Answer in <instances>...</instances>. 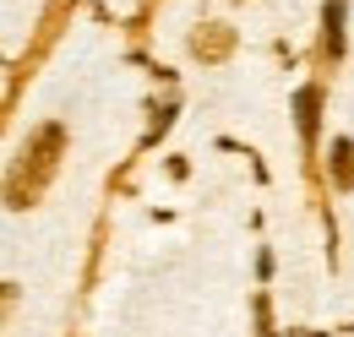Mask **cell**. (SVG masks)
<instances>
[{"label": "cell", "instance_id": "6da1fadb", "mask_svg": "<svg viewBox=\"0 0 354 337\" xmlns=\"http://www.w3.org/2000/svg\"><path fill=\"white\" fill-rule=\"evenodd\" d=\"M344 6L349 0H327V11H322V44H327L333 60L344 55Z\"/></svg>", "mask_w": 354, "mask_h": 337}, {"label": "cell", "instance_id": "7a4b0ae2", "mask_svg": "<svg viewBox=\"0 0 354 337\" xmlns=\"http://www.w3.org/2000/svg\"><path fill=\"white\" fill-rule=\"evenodd\" d=\"M295 120H300V136L316 142V120H322V93H316V87H300V93H295Z\"/></svg>", "mask_w": 354, "mask_h": 337}, {"label": "cell", "instance_id": "3957f363", "mask_svg": "<svg viewBox=\"0 0 354 337\" xmlns=\"http://www.w3.org/2000/svg\"><path fill=\"white\" fill-rule=\"evenodd\" d=\"M333 180L344 191L354 185V142H333Z\"/></svg>", "mask_w": 354, "mask_h": 337}]
</instances>
